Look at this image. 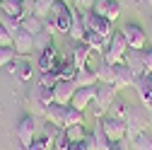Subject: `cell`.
I'll list each match as a JSON object with an SVG mask.
<instances>
[{
    "mask_svg": "<svg viewBox=\"0 0 152 150\" xmlns=\"http://www.w3.org/2000/svg\"><path fill=\"white\" fill-rule=\"evenodd\" d=\"M85 24H82V15L77 12V15H75V20H72V24H70V32H68V36H70V39L72 41H82V36H85Z\"/></svg>",
    "mask_w": 152,
    "mask_h": 150,
    "instance_id": "24",
    "label": "cell"
},
{
    "mask_svg": "<svg viewBox=\"0 0 152 150\" xmlns=\"http://www.w3.org/2000/svg\"><path fill=\"white\" fill-rule=\"evenodd\" d=\"M133 148L135 150H152V136L147 133V131L138 133L135 138H133Z\"/></svg>",
    "mask_w": 152,
    "mask_h": 150,
    "instance_id": "29",
    "label": "cell"
},
{
    "mask_svg": "<svg viewBox=\"0 0 152 150\" xmlns=\"http://www.w3.org/2000/svg\"><path fill=\"white\" fill-rule=\"evenodd\" d=\"M0 12H5L10 17L22 22L24 17V0H0Z\"/></svg>",
    "mask_w": 152,
    "mask_h": 150,
    "instance_id": "21",
    "label": "cell"
},
{
    "mask_svg": "<svg viewBox=\"0 0 152 150\" xmlns=\"http://www.w3.org/2000/svg\"><path fill=\"white\" fill-rule=\"evenodd\" d=\"M123 121H126V128H128V138L133 140L138 133L147 131V109L142 104H128L126 107V114H123Z\"/></svg>",
    "mask_w": 152,
    "mask_h": 150,
    "instance_id": "1",
    "label": "cell"
},
{
    "mask_svg": "<svg viewBox=\"0 0 152 150\" xmlns=\"http://www.w3.org/2000/svg\"><path fill=\"white\" fill-rule=\"evenodd\" d=\"M126 51H128V41H126L123 32H113V34H111V41H109V46H106V51H104V63H109V65L123 63Z\"/></svg>",
    "mask_w": 152,
    "mask_h": 150,
    "instance_id": "4",
    "label": "cell"
},
{
    "mask_svg": "<svg viewBox=\"0 0 152 150\" xmlns=\"http://www.w3.org/2000/svg\"><path fill=\"white\" fill-rule=\"evenodd\" d=\"M82 24H85L87 32H97V34L104 36V39H111V34L116 32L113 29V22H109L106 17H102V15H94L92 10L82 12Z\"/></svg>",
    "mask_w": 152,
    "mask_h": 150,
    "instance_id": "5",
    "label": "cell"
},
{
    "mask_svg": "<svg viewBox=\"0 0 152 150\" xmlns=\"http://www.w3.org/2000/svg\"><path fill=\"white\" fill-rule=\"evenodd\" d=\"M58 82H61V78H58V75H56L53 70H46V73H41V75H39V85H41V87L53 90Z\"/></svg>",
    "mask_w": 152,
    "mask_h": 150,
    "instance_id": "31",
    "label": "cell"
},
{
    "mask_svg": "<svg viewBox=\"0 0 152 150\" xmlns=\"http://www.w3.org/2000/svg\"><path fill=\"white\" fill-rule=\"evenodd\" d=\"M111 5H113V0H94L92 12H94V15H102V17H106V15H109V10H111Z\"/></svg>",
    "mask_w": 152,
    "mask_h": 150,
    "instance_id": "36",
    "label": "cell"
},
{
    "mask_svg": "<svg viewBox=\"0 0 152 150\" xmlns=\"http://www.w3.org/2000/svg\"><path fill=\"white\" fill-rule=\"evenodd\" d=\"M142 65H145V73H152V46L142 49Z\"/></svg>",
    "mask_w": 152,
    "mask_h": 150,
    "instance_id": "41",
    "label": "cell"
},
{
    "mask_svg": "<svg viewBox=\"0 0 152 150\" xmlns=\"http://www.w3.org/2000/svg\"><path fill=\"white\" fill-rule=\"evenodd\" d=\"M113 70H116V87H118V90H126V87H133V85H135V78H138V75L133 73L126 63L113 65Z\"/></svg>",
    "mask_w": 152,
    "mask_h": 150,
    "instance_id": "14",
    "label": "cell"
},
{
    "mask_svg": "<svg viewBox=\"0 0 152 150\" xmlns=\"http://www.w3.org/2000/svg\"><path fill=\"white\" fill-rule=\"evenodd\" d=\"M36 126H39V121H36V116H24L20 124H17V140H20V148H29L36 138Z\"/></svg>",
    "mask_w": 152,
    "mask_h": 150,
    "instance_id": "7",
    "label": "cell"
},
{
    "mask_svg": "<svg viewBox=\"0 0 152 150\" xmlns=\"http://www.w3.org/2000/svg\"><path fill=\"white\" fill-rule=\"evenodd\" d=\"M7 73L17 75V78L24 80V82H29V80H31V63H29V61H24L22 56H17V58L7 65Z\"/></svg>",
    "mask_w": 152,
    "mask_h": 150,
    "instance_id": "15",
    "label": "cell"
},
{
    "mask_svg": "<svg viewBox=\"0 0 152 150\" xmlns=\"http://www.w3.org/2000/svg\"><path fill=\"white\" fill-rule=\"evenodd\" d=\"M94 97H97V85H94V87H80V90L72 95V102H70V107H75V109L85 111V109H89V107H92Z\"/></svg>",
    "mask_w": 152,
    "mask_h": 150,
    "instance_id": "11",
    "label": "cell"
},
{
    "mask_svg": "<svg viewBox=\"0 0 152 150\" xmlns=\"http://www.w3.org/2000/svg\"><path fill=\"white\" fill-rule=\"evenodd\" d=\"M123 36L128 41V49H135V51H142L145 44H147V34L140 24H123Z\"/></svg>",
    "mask_w": 152,
    "mask_h": 150,
    "instance_id": "8",
    "label": "cell"
},
{
    "mask_svg": "<svg viewBox=\"0 0 152 150\" xmlns=\"http://www.w3.org/2000/svg\"><path fill=\"white\" fill-rule=\"evenodd\" d=\"M65 133H68L70 143H77V140H85V138H87L85 126H65Z\"/></svg>",
    "mask_w": 152,
    "mask_h": 150,
    "instance_id": "33",
    "label": "cell"
},
{
    "mask_svg": "<svg viewBox=\"0 0 152 150\" xmlns=\"http://www.w3.org/2000/svg\"><path fill=\"white\" fill-rule=\"evenodd\" d=\"M0 46H12V34L0 24Z\"/></svg>",
    "mask_w": 152,
    "mask_h": 150,
    "instance_id": "42",
    "label": "cell"
},
{
    "mask_svg": "<svg viewBox=\"0 0 152 150\" xmlns=\"http://www.w3.org/2000/svg\"><path fill=\"white\" fill-rule=\"evenodd\" d=\"M99 128L106 133V138L111 143H121L128 133V128H126V121L123 119H111V116H102L99 119Z\"/></svg>",
    "mask_w": 152,
    "mask_h": 150,
    "instance_id": "6",
    "label": "cell"
},
{
    "mask_svg": "<svg viewBox=\"0 0 152 150\" xmlns=\"http://www.w3.org/2000/svg\"><path fill=\"white\" fill-rule=\"evenodd\" d=\"M53 3H56V0H34V15L41 17V20H46V17L51 15Z\"/></svg>",
    "mask_w": 152,
    "mask_h": 150,
    "instance_id": "28",
    "label": "cell"
},
{
    "mask_svg": "<svg viewBox=\"0 0 152 150\" xmlns=\"http://www.w3.org/2000/svg\"><path fill=\"white\" fill-rule=\"evenodd\" d=\"M72 3L77 5V7H82V10L87 12V10H92V5H94V0H72Z\"/></svg>",
    "mask_w": 152,
    "mask_h": 150,
    "instance_id": "44",
    "label": "cell"
},
{
    "mask_svg": "<svg viewBox=\"0 0 152 150\" xmlns=\"http://www.w3.org/2000/svg\"><path fill=\"white\" fill-rule=\"evenodd\" d=\"M89 56H92V49H89L85 41H75L72 49L65 53V58L72 61V65L80 70V68H87V65H89Z\"/></svg>",
    "mask_w": 152,
    "mask_h": 150,
    "instance_id": "9",
    "label": "cell"
},
{
    "mask_svg": "<svg viewBox=\"0 0 152 150\" xmlns=\"http://www.w3.org/2000/svg\"><path fill=\"white\" fill-rule=\"evenodd\" d=\"M12 46H15L17 56H22V58H24V56L34 49V34H29V32H24V29L20 27V32L12 36Z\"/></svg>",
    "mask_w": 152,
    "mask_h": 150,
    "instance_id": "13",
    "label": "cell"
},
{
    "mask_svg": "<svg viewBox=\"0 0 152 150\" xmlns=\"http://www.w3.org/2000/svg\"><path fill=\"white\" fill-rule=\"evenodd\" d=\"M68 148H70V138L65 133V128H61L58 138H56V143H53V150H68Z\"/></svg>",
    "mask_w": 152,
    "mask_h": 150,
    "instance_id": "39",
    "label": "cell"
},
{
    "mask_svg": "<svg viewBox=\"0 0 152 150\" xmlns=\"http://www.w3.org/2000/svg\"><path fill=\"white\" fill-rule=\"evenodd\" d=\"M135 3H142V0H135Z\"/></svg>",
    "mask_w": 152,
    "mask_h": 150,
    "instance_id": "47",
    "label": "cell"
},
{
    "mask_svg": "<svg viewBox=\"0 0 152 150\" xmlns=\"http://www.w3.org/2000/svg\"><path fill=\"white\" fill-rule=\"evenodd\" d=\"M75 92H77V87H75L72 80H61L58 85L53 87V102L56 104H63V107H70Z\"/></svg>",
    "mask_w": 152,
    "mask_h": 150,
    "instance_id": "10",
    "label": "cell"
},
{
    "mask_svg": "<svg viewBox=\"0 0 152 150\" xmlns=\"http://www.w3.org/2000/svg\"><path fill=\"white\" fill-rule=\"evenodd\" d=\"M75 73H77V68L72 65V61H63V68H61V80H72L75 78Z\"/></svg>",
    "mask_w": 152,
    "mask_h": 150,
    "instance_id": "37",
    "label": "cell"
},
{
    "mask_svg": "<svg viewBox=\"0 0 152 150\" xmlns=\"http://www.w3.org/2000/svg\"><path fill=\"white\" fill-rule=\"evenodd\" d=\"M56 58H58V49H56V44H51V46H46L39 53V58H36V68H39L41 73H46V70H51V65L56 63Z\"/></svg>",
    "mask_w": 152,
    "mask_h": 150,
    "instance_id": "18",
    "label": "cell"
},
{
    "mask_svg": "<svg viewBox=\"0 0 152 150\" xmlns=\"http://www.w3.org/2000/svg\"><path fill=\"white\" fill-rule=\"evenodd\" d=\"M68 150H89V143H87V138L85 140H77V143H70Z\"/></svg>",
    "mask_w": 152,
    "mask_h": 150,
    "instance_id": "43",
    "label": "cell"
},
{
    "mask_svg": "<svg viewBox=\"0 0 152 150\" xmlns=\"http://www.w3.org/2000/svg\"><path fill=\"white\" fill-rule=\"evenodd\" d=\"M97 73H99V82L116 85V70H113V65H109V63H104V61H102V65L97 68Z\"/></svg>",
    "mask_w": 152,
    "mask_h": 150,
    "instance_id": "26",
    "label": "cell"
},
{
    "mask_svg": "<svg viewBox=\"0 0 152 150\" xmlns=\"http://www.w3.org/2000/svg\"><path fill=\"white\" fill-rule=\"evenodd\" d=\"M0 24H3L12 36L20 32V20H15V17H10V15H5V12H0Z\"/></svg>",
    "mask_w": 152,
    "mask_h": 150,
    "instance_id": "34",
    "label": "cell"
},
{
    "mask_svg": "<svg viewBox=\"0 0 152 150\" xmlns=\"http://www.w3.org/2000/svg\"><path fill=\"white\" fill-rule=\"evenodd\" d=\"M75 15H77V10L70 7L65 0H56L48 17L53 20L56 32H58V34H68V32H70V24H72V20H75Z\"/></svg>",
    "mask_w": 152,
    "mask_h": 150,
    "instance_id": "3",
    "label": "cell"
},
{
    "mask_svg": "<svg viewBox=\"0 0 152 150\" xmlns=\"http://www.w3.org/2000/svg\"><path fill=\"white\" fill-rule=\"evenodd\" d=\"M72 82H75V87H94V85H99V73H97V68H80L77 73H75V78H72Z\"/></svg>",
    "mask_w": 152,
    "mask_h": 150,
    "instance_id": "12",
    "label": "cell"
},
{
    "mask_svg": "<svg viewBox=\"0 0 152 150\" xmlns=\"http://www.w3.org/2000/svg\"><path fill=\"white\" fill-rule=\"evenodd\" d=\"M145 3H147V5H150V7H152V0H145Z\"/></svg>",
    "mask_w": 152,
    "mask_h": 150,
    "instance_id": "46",
    "label": "cell"
},
{
    "mask_svg": "<svg viewBox=\"0 0 152 150\" xmlns=\"http://www.w3.org/2000/svg\"><path fill=\"white\" fill-rule=\"evenodd\" d=\"M27 109L31 111V116H44V114H46V107L41 104V99H39V95H36V92L27 97Z\"/></svg>",
    "mask_w": 152,
    "mask_h": 150,
    "instance_id": "27",
    "label": "cell"
},
{
    "mask_svg": "<svg viewBox=\"0 0 152 150\" xmlns=\"http://www.w3.org/2000/svg\"><path fill=\"white\" fill-rule=\"evenodd\" d=\"M22 150H51V148H48V143H46L41 136H36V138H34V143H31L29 148H22Z\"/></svg>",
    "mask_w": 152,
    "mask_h": 150,
    "instance_id": "40",
    "label": "cell"
},
{
    "mask_svg": "<svg viewBox=\"0 0 152 150\" xmlns=\"http://www.w3.org/2000/svg\"><path fill=\"white\" fill-rule=\"evenodd\" d=\"M126 102H121L118 97L113 99V104L109 107V111H106V116H111V119H123V114H126Z\"/></svg>",
    "mask_w": 152,
    "mask_h": 150,
    "instance_id": "32",
    "label": "cell"
},
{
    "mask_svg": "<svg viewBox=\"0 0 152 150\" xmlns=\"http://www.w3.org/2000/svg\"><path fill=\"white\" fill-rule=\"evenodd\" d=\"M82 41H85V44L92 49V53H104L111 39H104V36H102V34H97V32H85Z\"/></svg>",
    "mask_w": 152,
    "mask_h": 150,
    "instance_id": "19",
    "label": "cell"
},
{
    "mask_svg": "<svg viewBox=\"0 0 152 150\" xmlns=\"http://www.w3.org/2000/svg\"><path fill=\"white\" fill-rule=\"evenodd\" d=\"M116 95H118V87H116V85L99 82V85H97V97H94V102H92V107H89V109H92V114L97 116V119L106 116V111H109V107L113 104Z\"/></svg>",
    "mask_w": 152,
    "mask_h": 150,
    "instance_id": "2",
    "label": "cell"
},
{
    "mask_svg": "<svg viewBox=\"0 0 152 150\" xmlns=\"http://www.w3.org/2000/svg\"><path fill=\"white\" fill-rule=\"evenodd\" d=\"M51 44H53V34H51V32H46V29H44V32H39V34L34 36V46H36V49H41V51H44L46 46H51Z\"/></svg>",
    "mask_w": 152,
    "mask_h": 150,
    "instance_id": "35",
    "label": "cell"
},
{
    "mask_svg": "<svg viewBox=\"0 0 152 150\" xmlns=\"http://www.w3.org/2000/svg\"><path fill=\"white\" fill-rule=\"evenodd\" d=\"M138 90V97H140V104L145 107L147 99H150V92H152V73H142L135 78V85H133Z\"/></svg>",
    "mask_w": 152,
    "mask_h": 150,
    "instance_id": "16",
    "label": "cell"
},
{
    "mask_svg": "<svg viewBox=\"0 0 152 150\" xmlns=\"http://www.w3.org/2000/svg\"><path fill=\"white\" fill-rule=\"evenodd\" d=\"M123 63L135 73V75H142L145 73V65H142V51H135V49H128L126 56H123Z\"/></svg>",
    "mask_w": 152,
    "mask_h": 150,
    "instance_id": "22",
    "label": "cell"
},
{
    "mask_svg": "<svg viewBox=\"0 0 152 150\" xmlns=\"http://www.w3.org/2000/svg\"><path fill=\"white\" fill-rule=\"evenodd\" d=\"M65 126H85V111L68 107L65 109Z\"/></svg>",
    "mask_w": 152,
    "mask_h": 150,
    "instance_id": "25",
    "label": "cell"
},
{
    "mask_svg": "<svg viewBox=\"0 0 152 150\" xmlns=\"http://www.w3.org/2000/svg\"><path fill=\"white\" fill-rule=\"evenodd\" d=\"M15 58H17L15 46H0V68H7Z\"/></svg>",
    "mask_w": 152,
    "mask_h": 150,
    "instance_id": "30",
    "label": "cell"
},
{
    "mask_svg": "<svg viewBox=\"0 0 152 150\" xmlns=\"http://www.w3.org/2000/svg\"><path fill=\"white\" fill-rule=\"evenodd\" d=\"M36 95H39V99H41V104L44 107H48V104H53V90H48V87H36Z\"/></svg>",
    "mask_w": 152,
    "mask_h": 150,
    "instance_id": "38",
    "label": "cell"
},
{
    "mask_svg": "<svg viewBox=\"0 0 152 150\" xmlns=\"http://www.w3.org/2000/svg\"><path fill=\"white\" fill-rule=\"evenodd\" d=\"M20 27L24 29V32H29V34H39V32H44V20L41 17H36V15H29V17H24V20L20 22Z\"/></svg>",
    "mask_w": 152,
    "mask_h": 150,
    "instance_id": "23",
    "label": "cell"
},
{
    "mask_svg": "<svg viewBox=\"0 0 152 150\" xmlns=\"http://www.w3.org/2000/svg\"><path fill=\"white\" fill-rule=\"evenodd\" d=\"M65 109L68 107H63V104H48L46 107V114H44V119L46 121H51V124H56L58 128H65Z\"/></svg>",
    "mask_w": 152,
    "mask_h": 150,
    "instance_id": "17",
    "label": "cell"
},
{
    "mask_svg": "<svg viewBox=\"0 0 152 150\" xmlns=\"http://www.w3.org/2000/svg\"><path fill=\"white\" fill-rule=\"evenodd\" d=\"M109 150H126V148H123L121 143H111V148H109Z\"/></svg>",
    "mask_w": 152,
    "mask_h": 150,
    "instance_id": "45",
    "label": "cell"
},
{
    "mask_svg": "<svg viewBox=\"0 0 152 150\" xmlns=\"http://www.w3.org/2000/svg\"><path fill=\"white\" fill-rule=\"evenodd\" d=\"M87 143H89V150H109L111 148V140L106 138V133L97 126L92 131V133H87Z\"/></svg>",
    "mask_w": 152,
    "mask_h": 150,
    "instance_id": "20",
    "label": "cell"
}]
</instances>
